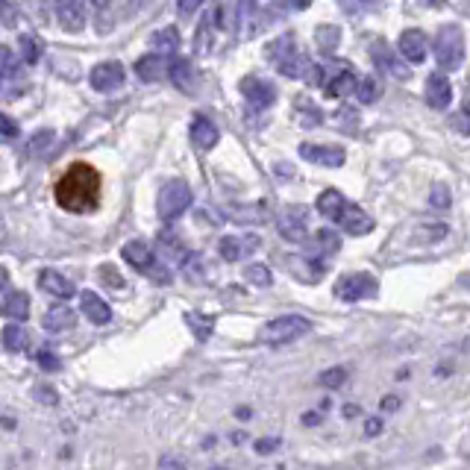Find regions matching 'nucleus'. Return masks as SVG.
<instances>
[{"instance_id":"obj_50","label":"nucleus","mask_w":470,"mask_h":470,"mask_svg":"<svg viewBox=\"0 0 470 470\" xmlns=\"http://www.w3.org/2000/svg\"><path fill=\"white\" fill-rule=\"evenodd\" d=\"M285 6H288V9H306V6H309V0H288Z\"/></svg>"},{"instance_id":"obj_14","label":"nucleus","mask_w":470,"mask_h":470,"mask_svg":"<svg viewBox=\"0 0 470 470\" xmlns=\"http://www.w3.org/2000/svg\"><path fill=\"white\" fill-rule=\"evenodd\" d=\"M89 83L94 91H115L124 85V65L121 62H100V65H94L91 74H89Z\"/></svg>"},{"instance_id":"obj_4","label":"nucleus","mask_w":470,"mask_h":470,"mask_svg":"<svg viewBox=\"0 0 470 470\" xmlns=\"http://www.w3.org/2000/svg\"><path fill=\"white\" fill-rule=\"evenodd\" d=\"M435 62L441 71H458L465 62V33L458 24H444L432 41Z\"/></svg>"},{"instance_id":"obj_8","label":"nucleus","mask_w":470,"mask_h":470,"mask_svg":"<svg viewBox=\"0 0 470 470\" xmlns=\"http://www.w3.org/2000/svg\"><path fill=\"white\" fill-rule=\"evenodd\" d=\"M377 276L370 274H344L341 280L335 283V297L344 303H359V300H368V297L377 294Z\"/></svg>"},{"instance_id":"obj_39","label":"nucleus","mask_w":470,"mask_h":470,"mask_svg":"<svg viewBox=\"0 0 470 470\" xmlns=\"http://www.w3.org/2000/svg\"><path fill=\"white\" fill-rule=\"evenodd\" d=\"M430 203H432V209H447L453 203V195H450V188L447 186H432V191H430Z\"/></svg>"},{"instance_id":"obj_22","label":"nucleus","mask_w":470,"mask_h":470,"mask_svg":"<svg viewBox=\"0 0 470 470\" xmlns=\"http://www.w3.org/2000/svg\"><path fill=\"white\" fill-rule=\"evenodd\" d=\"M74 326H77V312L71 306H50L45 312L48 333H71Z\"/></svg>"},{"instance_id":"obj_44","label":"nucleus","mask_w":470,"mask_h":470,"mask_svg":"<svg viewBox=\"0 0 470 470\" xmlns=\"http://www.w3.org/2000/svg\"><path fill=\"white\" fill-rule=\"evenodd\" d=\"M453 126L458 133H465V135H470V112L467 109H462V112H456V118H453Z\"/></svg>"},{"instance_id":"obj_1","label":"nucleus","mask_w":470,"mask_h":470,"mask_svg":"<svg viewBox=\"0 0 470 470\" xmlns=\"http://www.w3.org/2000/svg\"><path fill=\"white\" fill-rule=\"evenodd\" d=\"M57 203L74 215L94 212L100 203V177L85 162H74L57 183Z\"/></svg>"},{"instance_id":"obj_31","label":"nucleus","mask_w":470,"mask_h":470,"mask_svg":"<svg viewBox=\"0 0 470 470\" xmlns=\"http://www.w3.org/2000/svg\"><path fill=\"white\" fill-rule=\"evenodd\" d=\"M151 45L159 53H174L179 48V33H177L174 27H165V30H159V33L151 36Z\"/></svg>"},{"instance_id":"obj_53","label":"nucleus","mask_w":470,"mask_h":470,"mask_svg":"<svg viewBox=\"0 0 470 470\" xmlns=\"http://www.w3.org/2000/svg\"><path fill=\"white\" fill-rule=\"evenodd\" d=\"M344 414H347V418H352V414H359V409H356V405H347Z\"/></svg>"},{"instance_id":"obj_42","label":"nucleus","mask_w":470,"mask_h":470,"mask_svg":"<svg viewBox=\"0 0 470 470\" xmlns=\"http://www.w3.org/2000/svg\"><path fill=\"white\" fill-rule=\"evenodd\" d=\"M39 365L41 368H45V370H59L62 365H59V359L57 356H53V350H39Z\"/></svg>"},{"instance_id":"obj_34","label":"nucleus","mask_w":470,"mask_h":470,"mask_svg":"<svg viewBox=\"0 0 470 470\" xmlns=\"http://www.w3.org/2000/svg\"><path fill=\"white\" fill-rule=\"evenodd\" d=\"M53 142H57V133H53V130H39L33 138H30L27 151H30V156H45L53 147Z\"/></svg>"},{"instance_id":"obj_25","label":"nucleus","mask_w":470,"mask_h":470,"mask_svg":"<svg viewBox=\"0 0 470 470\" xmlns=\"http://www.w3.org/2000/svg\"><path fill=\"white\" fill-rule=\"evenodd\" d=\"M318 212L324 218H329V221H335L338 223V218H341V212H344V206H347V200H344V195H341L338 188H326L324 195L318 197Z\"/></svg>"},{"instance_id":"obj_32","label":"nucleus","mask_w":470,"mask_h":470,"mask_svg":"<svg viewBox=\"0 0 470 470\" xmlns=\"http://www.w3.org/2000/svg\"><path fill=\"white\" fill-rule=\"evenodd\" d=\"M338 39H341L338 27L320 24V27L315 30V45H318L320 50H324V53H333V50L338 48Z\"/></svg>"},{"instance_id":"obj_7","label":"nucleus","mask_w":470,"mask_h":470,"mask_svg":"<svg viewBox=\"0 0 470 470\" xmlns=\"http://www.w3.org/2000/svg\"><path fill=\"white\" fill-rule=\"evenodd\" d=\"M320 85H324L326 98H344V94L356 91V83H359V74L350 62H329V65L320 71Z\"/></svg>"},{"instance_id":"obj_45","label":"nucleus","mask_w":470,"mask_h":470,"mask_svg":"<svg viewBox=\"0 0 470 470\" xmlns=\"http://www.w3.org/2000/svg\"><path fill=\"white\" fill-rule=\"evenodd\" d=\"M200 4H203V0H177V9H179V15H195L197 13V9H200Z\"/></svg>"},{"instance_id":"obj_10","label":"nucleus","mask_w":470,"mask_h":470,"mask_svg":"<svg viewBox=\"0 0 470 470\" xmlns=\"http://www.w3.org/2000/svg\"><path fill=\"white\" fill-rule=\"evenodd\" d=\"M241 94H244V100H248L250 109H256V112L268 109V106L276 100V89H274V85L268 80L256 77V74H250V77L241 80Z\"/></svg>"},{"instance_id":"obj_52","label":"nucleus","mask_w":470,"mask_h":470,"mask_svg":"<svg viewBox=\"0 0 470 470\" xmlns=\"http://www.w3.org/2000/svg\"><path fill=\"white\" fill-rule=\"evenodd\" d=\"M94 9H109V0H89Z\"/></svg>"},{"instance_id":"obj_20","label":"nucleus","mask_w":470,"mask_h":470,"mask_svg":"<svg viewBox=\"0 0 470 470\" xmlns=\"http://www.w3.org/2000/svg\"><path fill=\"white\" fill-rule=\"evenodd\" d=\"M80 309H83V315L91 320V324H109L112 320V309H109V303L103 300L100 294H94V292H83V297H80Z\"/></svg>"},{"instance_id":"obj_54","label":"nucleus","mask_w":470,"mask_h":470,"mask_svg":"<svg viewBox=\"0 0 470 470\" xmlns=\"http://www.w3.org/2000/svg\"><path fill=\"white\" fill-rule=\"evenodd\" d=\"M467 285H470V276H467Z\"/></svg>"},{"instance_id":"obj_30","label":"nucleus","mask_w":470,"mask_h":470,"mask_svg":"<svg viewBox=\"0 0 470 470\" xmlns=\"http://www.w3.org/2000/svg\"><path fill=\"white\" fill-rule=\"evenodd\" d=\"M186 324L195 329L197 341H206L212 335V329H215V318H212V315H200V312H188L186 315Z\"/></svg>"},{"instance_id":"obj_18","label":"nucleus","mask_w":470,"mask_h":470,"mask_svg":"<svg viewBox=\"0 0 470 470\" xmlns=\"http://www.w3.org/2000/svg\"><path fill=\"white\" fill-rule=\"evenodd\" d=\"M338 227L347 230L350 235H368L373 227H377V221H373L361 206H356V203H347L344 212H341V218H338Z\"/></svg>"},{"instance_id":"obj_29","label":"nucleus","mask_w":470,"mask_h":470,"mask_svg":"<svg viewBox=\"0 0 470 470\" xmlns=\"http://www.w3.org/2000/svg\"><path fill=\"white\" fill-rule=\"evenodd\" d=\"M447 235H450V230L444 227V223H423V227L414 230V244H438L444 241Z\"/></svg>"},{"instance_id":"obj_43","label":"nucleus","mask_w":470,"mask_h":470,"mask_svg":"<svg viewBox=\"0 0 470 470\" xmlns=\"http://www.w3.org/2000/svg\"><path fill=\"white\" fill-rule=\"evenodd\" d=\"M36 397H39V403H45V405H57L59 403V394L53 391L50 386H39L36 388Z\"/></svg>"},{"instance_id":"obj_16","label":"nucleus","mask_w":470,"mask_h":470,"mask_svg":"<svg viewBox=\"0 0 470 470\" xmlns=\"http://www.w3.org/2000/svg\"><path fill=\"white\" fill-rule=\"evenodd\" d=\"M53 9H57L62 30L68 33H80L85 27V0H53Z\"/></svg>"},{"instance_id":"obj_23","label":"nucleus","mask_w":470,"mask_h":470,"mask_svg":"<svg viewBox=\"0 0 470 470\" xmlns=\"http://www.w3.org/2000/svg\"><path fill=\"white\" fill-rule=\"evenodd\" d=\"M165 57L162 53H147V57H142L135 62V74H138V80H144V83H156V80H162L165 77Z\"/></svg>"},{"instance_id":"obj_35","label":"nucleus","mask_w":470,"mask_h":470,"mask_svg":"<svg viewBox=\"0 0 470 470\" xmlns=\"http://www.w3.org/2000/svg\"><path fill=\"white\" fill-rule=\"evenodd\" d=\"M315 248H318L320 256H333V253H338V248H341L338 232H335V230H320V232L315 235Z\"/></svg>"},{"instance_id":"obj_51","label":"nucleus","mask_w":470,"mask_h":470,"mask_svg":"<svg viewBox=\"0 0 470 470\" xmlns=\"http://www.w3.org/2000/svg\"><path fill=\"white\" fill-rule=\"evenodd\" d=\"M382 409H386V412H394V409H397V397H386V403H382Z\"/></svg>"},{"instance_id":"obj_36","label":"nucleus","mask_w":470,"mask_h":470,"mask_svg":"<svg viewBox=\"0 0 470 470\" xmlns=\"http://www.w3.org/2000/svg\"><path fill=\"white\" fill-rule=\"evenodd\" d=\"M41 59V45L39 39L33 36H21V62H27V65H36Z\"/></svg>"},{"instance_id":"obj_19","label":"nucleus","mask_w":470,"mask_h":470,"mask_svg":"<svg viewBox=\"0 0 470 470\" xmlns=\"http://www.w3.org/2000/svg\"><path fill=\"white\" fill-rule=\"evenodd\" d=\"M218 138H221V130L215 126V121L206 115H195V121H191V142H195V147L212 151V147L218 144Z\"/></svg>"},{"instance_id":"obj_41","label":"nucleus","mask_w":470,"mask_h":470,"mask_svg":"<svg viewBox=\"0 0 470 470\" xmlns=\"http://www.w3.org/2000/svg\"><path fill=\"white\" fill-rule=\"evenodd\" d=\"M100 276H103V280H109V283H106V285H109V288H115V292H124V288H126L124 276H121V274H115V268H112V265H103V268H100Z\"/></svg>"},{"instance_id":"obj_37","label":"nucleus","mask_w":470,"mask_h":470,"mask_svg":"<svg viewBox=\"0 0 470 470\" xmlns=\"http://www.w3.org/2000/svg\"><path fill=\"white\" fill-rule=\"evenodd\" d=\"M244 280H248L250 285H256V288H268L274 283V276H271L268 268H265V265H250V268L244 271Z\"/></svg>"},{"instance_id":"obj_15","label":"nucleus","mask_w":470,"mask_h":470,"mask_svg":"<svg viewBox=\"0 0 470 470\" xmlns=\"http://www.w3.org/2000/svg\"><path fill=\"white\" fill-rule=\"evenodd\" d=\"M426 103H430V109H438V112H444L447 106L453 103V83L444 71H435L430 74V80H426Z\"/></svg>"},{"instance_id":"obj_47","label":"nucleus","mask_w":470,"mask_h":470,"mask_svg":"<svg viewBox=\"0 0 470 470\" xmlns=\"http://www.w3.org/2000/svg\"><path fill=\"white\" fill-rule=\"evenodd\" d=\"M379 432H382V421H373V418H370L368 426H365V435L373 438V435H379Z\"/></svg>"},{"instance_id":"obj_49","label":"nucleus","mask_w":470,"mask_h":470,"mask_svg":"<svg viewBox=\"0 0 470 470\" xmlns=\"http://www.w3.org/2000/svg\"><path fill=\"white\" fill-rule=\"evenodd\" d=\"M4 6H6L4 24H6V27H13V21H15V9H13V0H4Z\"/></svg>"},{"instance_id":"obj_21","label":"nucleus","mask_w":470,"mask_h":470,"mask_svg":"<svg viewBox=\"0 0 470 470\" xmlns=\"http://www.w3.org/2000/svg\"><path fill=\"white\" fill-rule=\"evenodd\" d=\"M39 288H41V292L53 294V297H59V300H65V297H74V292H77L68 276H62L59 271H53V268L39 274Z\"/></svg>"},{"instance_id":"obj_48","label":"nucleus","mask_w":470,"mask_h":470,"mask_svg":"<svg viewBox=\"0 0 470 470\" xmlns=\"http://www.w3.org/2000/svg\"><path fill=\"white\" fill-rule=\"evenodd\" d=\"M280 441H256V453H274Z\"/></svg>"},{"instance_id":"obj_9","label":"nucleus","mask_w":470,"mask_h":470,"mask_svg":"<svg viewBox=\"0 0 470 470\" xmlns=\"http://www.w3.org/2000/svg\"><path fill=\"white\" fill-rule=\"evenodd\" d=\"M276 227H280V235L285 241H294V244L306 241V235H309V209L306 206H285L280 212Z\"/></svg>"},{"instance_id":"obj_11","label":"nucleus","mask_w":470,"mask_h":470,"mask_svg":"<svg viewBox=\"0 0 470 470\" xmlns=\"http://www.w3.org/2000/svg\"><path fill=\"white\" fill-rule=\"evenodd\" d=\"M259 244H262L259 235H223V239L218 241V253H221V259L239 262V259H248V256L259 250Z\"/></svg>"},{"instance_id":"obj_28","label":"nucleus","mask_w":470,"mask_h":470,"mask_svg":"<svg viewBox=\"0 0 470 470\" xmlns=\"http://www.w3.org/2000/svg\"><path fill=\"white\" fill-rule=\"evenodd\" d=\"M27 344H30V335H27L24 326H18V324H6L4 326V347H6V352H21Z\"/></svg>"},{"instance_id":"obj_17","label":"nucleus","mask_w":470,"mask_h":470,"mask_svg":"<svg viewBox=\"0 0 470 470\" xmlns=\"http://www.w3.org/2000/svg\"><path fill=\"white\" fill-rule=\"evenodd\" d=\"M397 48H400V57L405 62H412V65H421V62L426 59V50H430V41H426L423 30H403Z\"/></svg>"},{"instance_id":"obj_12","label":"nucleus","mask_w":470,"mask_h":470,"mask_svg":"<svg viewBox=\"0 0 470 470\" xmlns=\"http://www.w3.org/2000/svg\"><path fill=\"white\" fill-rule=\"evenodd\" d=\"M370 59H373V65H377L379 71L391 74V77H397V80H409V77H412L409 65H403L400 57H397V50L388 48L382 39L373 41V45H370Z\"/></svg>"},{"instance_id":"obj_2","label":"nucleus","mask_w":470,"mask_h":470,"mask_svg":"<svg viewBox=\"0 0 470 470\" xmlns=\"http://www.w3.org/2000/svg\"><path fill=\"white\" fill-rule=\"evenodd\" d=\"M268 59H271V65L276 71L285 74V77H292V80H312V83L320 80V71L312 65V59L297 48V39L292 33H285V36L271 41Z\"/></svg>"},{"instance_id":"obj_40","label":"nucleus","mask_w":470,"mask_h":470,"mask_svg":"<svg viewBox=\"0 0 470 470\" xmlns=\"http://www.w3.org/2000/svg\"><path fill=\"white\" fill-rule=\"evenodd\" d=\"M15 77H18V59H15L13 48H4V80L13 83Z\"/></svg>"},{"instance_id":"obj_38","label":"nucleus","mask_w":470,"mask_h":470,"mask_svg":"<svg viewBox=\"0 0 470 470\" xmlns=\"http://www.w3.org/2000/svg\"><path fill=\"white\" fill-rule=\"evenodd\" d=\"M318 382L324 388H341L347 382V368H329L318 377Z\"/></svg>"},{"instance_id":"obj_6","label":"nucleus","mask_w":470,"mask_h":470,"mask_svg":"<svg viewBox=\"0 0 470 470\" xmlns=\"http://www.w3.org/2000/svg\"><path fill=\"white\" fill-rule=\"evenodd\" d=\"M191 200H195V195H191V186L183 183V179H170V183L162 186V191H159V218L162 221H177L183 212L191 206Z\"/></svg>"},{"instance_id":"obj_5","label":"nucleus","mask_w":470,"mask_h":470,"mask_svg":"<svg viewBox=\"0 0 470 470\" xmlns=\"http://www.w3.org/2000/svg\"><path fill=\"white\" fill-rule=\"evenodd\" d=\"M312 324H309V318L303 315H283V318H274L268 320L262 329H259V341L268 347H283V344H292V341L303 338Z\"/></svg>"},{"instance_id":"obj_27","label":"nucleus","mask_w":470,"mask_h":470,"mask_svg":"<svg viewBox=\"0 0 470 470\" xmlns=\"http://www.w3.org/2000/svg\"><path fill=\"white\" fill-rule=\"evenodd\" d=\"M159 248H162L165 259L174 262V265H183L188 259V250L183 248V241H179L174 232H162V235H159Z\"/></svg>"},{"instance_id":"obj_46","label":"nucleus","mask_w":470,"mask_h":470,"mask_svg":"<svg viewBox=\"0 0 470 470\" xmlns=\"http://www.w3.org/2000/svg\"><path fill=\"white\" fill-rule=\"evenodd\" d=\"M0 124H4V138H6V142H13V138H15V124H13V118H9V115H0Z\"/></svg>"},{"instance_id":"obj_3","label":"nucleus","mask_w":470,"mask_h":470,"mask_svg":"<svg viewBox=\"0 0 470 470\" xmlns=\"http://www.w3.org/2000/svg\"><path fill=\"white\" fill-rule=\"evenodd\" d=\"M121 259L130 265V268H135L138 274L151 276L156 285H170V280H174V271L168 268L165 259H159L151 244L142 241V239L126 241L124 250H121Z\"/></svg>"},{"instance_id":"obj_26","label":"nucleus","mask_w":470,"mask_h":470,"mask_svg":"<svg viewBox=\"0 0 470 470\" xmlns=\"http://www.w3.org/2000/svg\"><path fill=\"white\" fill-rule=\"evenodd\" d=\"M4 315L13 318V320H27L30 318V297L24 292H6Z\"/></svg>"},{"instance_id":"obj_13","label":"nucleus","mask_w":470,"mask_h":470,"mask_svg":"<svg viewBox=\"0 0 470 470\" xmlns=\"http://www.w3.org/2000/svg\"><path fill=\"white\" fill-rule=\"evenodd\" d=\"M300 156L309 165H320V168H341L347 162L344 147H329V144H300Z\"/></svg>"},{"instance_id":"obj_33","label":"nucleus","mask_w":470,"mask_h":470,"mask_svg":"<svg viewBox=\"0 0 470 470\" xmlns=\"http://www.w3.org/2000/svg\"><path fill=\"white\" fill-rule=\"evenodd\" d=\"M359 98V103H377L379 100V83L377 77H359L356 83V91H352Z\"/></svg>"},{"instance_id":"obj_24","label":"nucleus","mask_w":470,"mask_h":470,"mask_svg":"<svg viewBox=\"0 0 470 470\" xmlns=\"http://www.w3.org/2000/svg\"><path fill=\"white\" fill-rule=\"evenodd\" d=\"M168 77L179 91H195V85H197V71L188 59H177L174 65L168 68Z\"/></svg>"}]
</instances>
